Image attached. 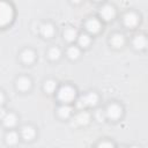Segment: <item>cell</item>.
Returning <instances> with one entry per match:
<instances>
[{"instance_id":"cell-1","label":"cell","mask_w":148,"mask_h":148,"mask_svg":"<svg viewBox=\"0 0 148 148\" xmlns=\"http://www.w3.org/2000/svg\"><path fill=\"white\" fill-rule=\"evenodd\" d=\"M13 18V9L12 7L6 3L0 1V27H3L8 24Z\"/></svg>"},{"instance_id":"cell-2","label":"cell","mask_w":148,"mask_h":148,"mask_svg":"<svg viewBox=\"0 0 148 148\" xmlns=\"http://www.w3.org/2000/svg\"><path fill=\"white\" fill-rule=\"evenodd\" d=\"M74 97H75V90L69 86L61 87L58 91V98L64 103H68L73 101Z\"/></svg>"},{"instance_id":"cell-3","label":"cell","mask_w":148,"mask_h":148,"mask_svg":"<svg viewBox=\"0 0 148 148\" xmlns=\"http://www.w3.org/2000/svg\"><path fill=\"white\" fill-rule=\"evenodd\" d=\"M105 116L110 119H118L121 116V108L117 104H111L105 111Z\"/></svg>"},{"instance_id":"cell-4","label":"cell","mask_w":148,"mask_h":148,"mask_svg":"<svg viewBox=\"0 0 148 148\" xmlns=\"http://www.w3.org/2000/svg\"><path fill=\"white\" fill-rule=\"evenodd\" d=\"M114 14H116V12H114V8H113L112 6L106 5V6H104V7L101 9V15H102V17H103L104 20H106V21L113 18Z\"/></svg>"},{"instance_id":"cell-5","label":"cell","mask_w":148,"mask_h":148,"mask_svg":"<svg viewBox=\"0 0 148 148\" xmlns=\"http://www.w3.org/2000/svg\"><path fill=\"white\" fill-rule=\"evenodd\" d=\"M82 101H83L86 106H92V105H95L97 103L98 97H97V95L95 92H89V94H87L86 96L82 97Z\"/></svg>"},{"instance_id":"cell-6","label":"cell","mask_w":148,"mask_h":148,"mask_svg":"<svg viewBox=\"0 0 148 148\" xmlns=\"http://www.w3.org/2000/svg\"><path fill=\"white\" fill-rule=\"evenodd\" d=\"M124 23L126 27H130V28H133L138 24V16L133 13H128L125 15L124 17Z\"/></svg>"},{"instance_id":"cell-7","label":"cell","mask_w":148,"mask_h":148,"mask_svg":"<svg viewBox=\"0 0 148 148\" xmlns=\"http://www.w3.org/2000/svg\"><path fill=\"white\" fill-rule=\"evenodd\" d=\"M86 28H87V30H88L90 34H96V32L99 31V29H101V24H99V22H98L97 20L92 18V20H89V21L87 22Z\"/></svg>"},{"instance_id":"cell-8","label":"cell","mask_w":148,"mask_h":148,"mask_svg":"<svg viewBox=\"0 0 148 148\" xmlns=\"http://www.w3.org/2000/svg\"><path fill=\"white\" fill-rule=\"evenodd\" d=\"M21 134H22V138H23L24 140H31V139L34 138V135H35V131H34L32 127L25 126V127L22 128Z\"/></svg>"},{"instance_id":"cell-9","label":"cell","mask_w":148,"mask_h":148,"mask_svg":"<svg viewBox=\"0 0 148 148\" xmlns=\"http://www.w3.org/2000/svg\"><path fill=\"white\" fill-rule=\"evenodd\" d=\"M146 44H147V40H146L145 36H142V35L135 36V38H134V40H133V45H134L136 49H143V47L146 46Z\"/></svg>"},{"instance_id":"cell-10","label":"cell","mask_w":148,"mask_h":148,"mask_svg":"<svg viewBox=\"0 0 148 148\" xmlns=\"http://www.w3.org/2000/svg\"><path fill=\"white\" fill-rule=\"evenodd\" d=\"M21 58H22L23 62H25V64H31V62L35 60V53H34L32 51H30V50H25V51L22 53Z\"/></svg>"},{"instance_id":"cell-11","label":"cell","mask_w":148,"mask_h":148,"mask_svg":"<svg viewBox=\"0 0 148 148\" xmlns=\"http://www.w3.org/2000/svg\"><path fill=\"white\" fill-rule=\"evenodd\" d=\"M30 86H31V82L27 77H21L17 80V87L21 90H28L30 88Z\"/></svg>"},{"instance_id":"cell-12","label":"cell","mask_w":148,"mask_h":148,"mask_svg":"<svg viewBox=\"0 0 148 148\" xmlns=\"http://www.w3.org/2000/svg\"><path fill=\"white\" fill-rule=\"evenodd\" d=\"M53 31H54V29L51 24H43L40 27V32L44 37H51L53 35Z\"/></svg>"},{"instance_id":"cell-13","label":"cell","mask_w":148,"mask_h":148,"mask_svg":"<svg viewBox=\"0 0 148 148\" xmlns=\"http://www.w3.org/2000/svg\"><path fill=\"white\" fill-rule=\"evenodd\" d=\"M3 124L8 127H13L16 124V117L13 113H8L3 117Z\"/></svg>"},{"instance_id":"cell-14","label":"cell","mask_w":148,"mask_h":148,"mask_svg":"<svg viewBox=\"0 0 148 148\" xmlns=\"http://www.w3.org/2000/svg\"><path fill=\"white\" fill-rule=\"evenodd\" d=\"M75 121H76L77 124H80V125H86V124H88V121H89V114H88L87 112H81V113H79V114L76 116Z\"/></svg>"},{"instance_id":"cell-15","label":"cell","mask_w":148,"mask_h":148,"mask_svg":"<svg viewBox=\"0 0 148 148\" xmlns=\"http://www.w3.org/2000/svg\"><path fill=\"white\" fill-rule=\"evenodd\" d=\"M111 43H112L113 46L120 47L124 44V37H123V35H114L112 37V39H111Z\"/></svg>"},{"instance_id":"cell-16","label":"cell","mask_w":148,"mask_h":148,"mask_svg":"<svg viewBox=\"0 0 148 148\" xmlns=\"http://www.w3.org/2000/svg\"><path fill=\"white\" fill-rule=\"evenodd\" d=\"M76 30H74V29H67L66 31H65V34H64V36H65V38L68 40V42H72V40H74L75 38H76Z\"/></svg>"},{"instance_id":"cell-17","label":"cell","mask_w":148,"mask_h":148,"mask_svg":"<svg viewBox=\"0 0 148 148\" xmlns=\"http://www.w3.org/2000/svg\"><path fill=\"white\" fill-rule=\"evenodd\" d=\"M77 42H79L80 46L86 47V46L89 45V43H90V38H89L88 35H80L79 38H77Z\"/></svg>"},{"instance_id":"cell-18","label":"cell","mask_w":148,"mask_h":148,"mask_svg":"<svg viewBox=\"0 0 148 148\" xmlns=\"http://www.w3.org/2000/svg\"><path fill=\"white\" fill-rule=\"evenodd\" d=\"M56 87H57V84H56V82H54V81H52V80L46 81V82H45V84H44V88H45L46 92H49V94L53 92V91L56 90Z\"/></svg>"},{"instance_id":"cell-19","label":"cell","mask_w":148,"mask_h":148,"mask_svg":"<svg viewBox=\"0 0 148 148\" xmlns=\"http://www.w3.org/2000/svg\"><path fill=\"white\" fill-rule=\"evenodd\" d=\"M6 140H7V142L9 145H15L17 142V140H18V136H17V134L15 132H9L7 134V136H6Z\"/></svg>"},{"instance_id":"cell-20","label":"cell","mask_w":148,"mask_h":148,"mask_svg":"<svg viewBox=\"0 0 148 148\" xmlns=\"http://www.w3.org/2000/svg\"><path fill=\"white\" fill-rule=\"evenodd\" d=\"M67 54H68V57H69L71 59H76V58L80 56V51H79V49H77V47L72 46V47H69V49H68Z\"/></svg>"},{"instance_id":"cell-21","label":"cell","mask_w":148,"mask_h":148,"mask_svg":"<svg viewBox=\"0 0 148 148\" xmlns=\"http://www.w3.org/2000/svg\"><path fill=\"white\" fill-rule=\"evenodd\" d=\"M71 112H72V109L69 106H67V105H62V106L59 108V114L61 117H64V118H67L71 114Z\"/></svg>"},{"instance_id":"cell-22","label":"cell","mask_w":148,"mask_h":148,"mask_svg":"<svg viewBox=\"0 0 148 148\" xmlns=\"http://www.w3.org/2000/svg\"><path fill=\"white\" fill-rule=\"evenodd\" d=\"M49 56H50L51 59L56 60V59H58V58L60 57V50H59L58 47H52V49L49 51Z\"/></svg>"},{"instance_id":"cell-23","label":"cell","mask_w":148,"mask_h":148,"mask_svg":"<svg viewBox=\"0 0 148 148\" xmlns=\"http://www.w3.org/2000/svg\"><path fill=\"white\" fill-rule=\"evenodd\" d=\"M104 118H105V112H104V111H102V110L96 111V119H97L98 121H103Z\"/></svg>"},{"instance_id":"cell-24","label":"cell","mask_w":148,"mask_h":148,"mask_svg":"<svg viewBox=\"0 0 148 148\" xmlns=\"http://www.w3.org/2000/svg\"><path fill=\"white\" fill-rule=\"evenodd\" d=\"M98 148H113V145L110 143V142H102L98 146Z\"/></svg>"},{"instance_id":"cell-25","label":"cell","mask_w":148,"mask_h":148,"mask_svg":"<svg viewBox=\"0 0 148 148\" xmlns=\"http://www.w3.org/2000/svg\"><path fill=\"white\" fill-rule=\"evenodd\" d=\"M5 116H6V111H5L3 109H1V108H0V118H2V119H3V117H5Z\"/></svg>"},{"instance_id":"cell-26","label":"cell","mask_w":148,"mask_h":148,"mask_svg":"<svg viewBox=\"0 0 148 148\" xmlns=\"http://www.w3.org/2000/svg\"><path fill=\"white\" fill-rule=\"evenodd\" d=\"M3 99H5V98H3V95H2L1 92H0V105H1L2 103H3Z\"/></svg>"},{"instance_id":"cell-27","label":"cell","mask_w":148,"mask_h":148,"mask_svg":"<svg viewBox=\"0 0 148 148\" xmlns=\"http://www.w3.org/2000/svg\"><path fill=\"white\" fill-rule=\"evenodd\" d=\"M132 148H138V147H132Z\"/></svg>"}]
</instances>
